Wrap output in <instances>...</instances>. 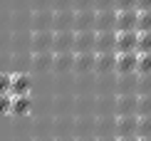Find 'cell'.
I'll return each mask as SVG.
<instances>
[{"label": "cell", "instance_id": "cell-1", "mask_svg": "<svg viewBox=\"0 0 151 141\" xmlns=\"http://www.w3.org/2000/svg\"><path fill=\"white\" fill-rule=\"evenodd\" d=\"M139 27V10H116L114 32H136Z\"/></svg>", "mask_w": 151, "mask_h": 141}, {"label": "cell", "instance_id": "cell-2", "mask_svg": "<svg viewBox=\"0 0 151 141\" xmlns=\"http://www.w3.org/2000/svg\"><path fill=\"white\" fill-rule=\"evenodd\" d=\"M136 62H139L136 52H114V74H136Z\"/></svg>", "mask_w": 151, "mask_h": 141}, {"label": "cell", "instance_id": "cell-3", "mask_svg": "<svg viewBox=\"0 0 151 141\" xmlns=\"http://www.w3.org/2000/svg\"><path fill=\"white\" fill-rule=\"evenodd\" d=\"M136 126H139V117L136 114H122V117L114 119L116 136H136Z\"/></svg>", "mask_w": 151, "mask_h": 141}, {"label": "cell", "instance_id": "cell-4", "mask_svg": "<svg viewBox=\"0 0 151 141\" xmlns=\"http://www.w3.org/2000/svg\"><path fill=\"white\" fill-rule=\"evenodd\" d=\"M136 42H139V32H116L114 35V52H136Z\"/></svg>", "mask_w": 151, "mask_h": 141}, {"label": "cell", "instance_id": "cell-5", "mask_svg": "<svg viewBox=\"0 0 151 141\" xmlns=\"http://www.w3.org/2000/svg\"><path fill=\"white\" fill-rule=\"evenodd\" d=\"M114 22H116V10H97L94 12V32H104V30L114 32Z\"/></svg>", "mask_w": 151, "mask_h": 141}, {"label": "cell", "instance_id": "cell-6", "mask_svg": "<svg viewBox=\"0 0 151 141\" xmlns=\"http://www.w3.org/2000/svg\"><path fill=\"white\" fill-rule=\"evenodd\" d=\"M114 35L111 30H104V32H94V55H106L114 52Z\"/></svg>", "mask_w": 151, "mask_h": 141}, {"label": "cell", "instance_id": "cell-7", "mask_svg": "<svg viewBox=\"0 0 151 141\" xmlns=\"http://www.w3.org/2000/svg\"><path fill=\"white\" fill-rule=\"evenodd\" d=\"M72 52H94V30H79L74 35Z\"/></svg>", "mask_w": 151, "mask_h": 141}, {"label": "cell", "instance_id": "cell-8", "mask_svg": "<svg viewBox=\"0 0 151 141\" xmlns=\"http://www.w3.org/2000/svg\"><path fill=\"white\" fill-rule=\"evenodd\" d=\"M136 104H139V97L136 94H119L116 117H122V114H136Z\"/></svg>", "mask_w": 151, "mask_h": 141}, {"label": "cell", "instance_id": "cell-9", "mask_svg": "<svg viewBox=\"0 0 151 141\" xmlns=\"http://www.w3.org/2000/svg\"><path fill=\"white\" fill-rule=\"evenodd\" d=\"M72 45H74V32H57L52 37L55 52H72Z\"/></svg>", "mask_w": 151, "mask_h": 141}, {"label": "cell", "instance_id": "cell-10", "mask_svg": "<svg viewBox=\"0 0 151 141\" xmlns=\"http://www.w3.org/2000/svg\"><path fill=\"white\" fill-rule=\"evenodd\" d=\"M30 87H32V79H30V74H12L10 94H30Z\"/></svg>", "mask_w": 151, "mask_h": 141}, {"label": "cell", "instance_id": "cell-11", "mask_svg": "<svg viewBox=\"0 0 151 141\" xmlns=\"http://www.w3.org/2000/svg\"><path fill=\"white\" fill-rule=\"evenodd\" d=\"M94 72H97V74L114 72V52H106V55H94Z\"/></svg>", "mask_w": 151, "mask_h": 141}, {"label": "cell", "instance_id": "cell-12", "mask_svg": "<svg viewBox=\"0 0 151 141\" xmlns=\"http://www.w3.org/2000/svg\"><path fill=\"white\" fill-rule=\"evenodd\" d=\"M72 67L77 72H87V69H94V52H74V62Z\"/></svg>", "mask_w": 151, "mask_h": 141}, {"label": "cell", "instance_id": "cell-13", "mask_svg": "<svg viewBox=\"0 0 151 141\" xmlns=\"http://www.w3.org/2000/svg\"><path fill=\"white\" fill-rule=\"evenodd\" d=\"M32 106V97L30 94H12V114H27Z\"/></svg>", "mask_w": 151, "mask_h": 141}, {"label": "cell", "instance_id": "cell-14", "mask_svg": "<svg viewBox=\"0 0 151 141\" xmlns=\"http://www.w3.org/2000/svg\"><path fill=\"white\" fill-rule=\"evenodd\" d=\"M74 25L77 30H94V10H82L79 15H74Z\"/></svg>", "mask_w": 151, "mask_h": 141}, {"label": "cell", "instance_id": "cell-15", "mask_svg": "<svg viewBox=\"0 0 151 141\" xmlns=\"http://www.w3.org/2000/svg\"><path fill=\"white\" fill-rule=\"evenodd\" d=\"M139 55V52H136ZM136 74H151V52L139 55V62H136Z\"/></svg>", "mask_w": 151, "mask_h": 141}, {"label": "cell", "instance_id": "cell-16", "mask_svg": "<svg viewBox=\"0 0 151 141\" xmlns=\"http://www.w3.org/2000/svg\"><path fill=\"white\" fill-rule=\"evenodd\" d=\"M136 114H139V117H146V114H151V94H139Z\"/></svg>", "mask_w": 151, "mask_h": 141}, {"label": "cell", "instance_id": "cell-17", "mask_svg": "<svg viewBox=\"0 0 151 141\" xmlns=\"http://www.w3.org/2000/svg\"><path fill=\"white\" fill-rule=\"evenodd\" d=\"M136 136H151V114H146V117H139Z\"/></svg>", "mask_w": 151, "mask_h": 141}, {"label": "cell", "instance_id": "cell-18", "mask_svg": "<svg viewBox=\"0 0 151 141\" xmlns=\"http://www.w3.org/2000/svg\"><path fill=\"white\" fill-rule=\"evenodd\" d=\"M136 52H151V32H139V42H136Z\"/></svg>", "mask_w": 151, "mask_h": 141}, {"label": "cell", "instance_id": "cell-19", "mask_svg": "<svg viewBox=\"0 0 151 141\" xmlns=\"http://www.w3.org/2000/svg\"><path fill=\"white\" fill-rule=\"evenodd\" d=\"M136 32H151V10L139 12V27H136Z\"/></svg>", "mask_w": 151, "mask_h": 141}, {"label": "cell", "instance_id": "cell-20", "mask_svg": "<svg viewBox=\"0 0 151 141\" xmlns=\"http://www.w3.org/2000/svg\"><path fill=\"white\" fill-rule=\"evenodd\" d=\"M139 84H136V94H151V74H136Z\"/></svg>", "mask_w": 151, "mask_h": 141}, {"label": "cell", "instance_id": "cell-21", "mask_svg": "<svg viewBox=\"0 0 151 141\" xmlns=\"http://www.w3.org/2000/svg\"><path fill=\"white\" fill-rule=\"evenodd\" d=\"M42 47H52L50 32H37V37H35V50H42Z\"/></svg>", "mask_w": 151, "mask_h": 141}, {"label": "cell", "instance_id": "cell-22", "mask_svg": "<svg viewBox=\"0 0 151 141\" xmlns=\"http://www.w3.org/2000/svg\"><path fill=\"white\" fill-rule=\"evenodd\" d=\"M12 109V94H0V114H10Z\"/></svg>", "mask_w": 151, "mask_h": 141}, {"label": "cell", "instance_id": "cell-23", "mask_svg": "<svg viewBox=\"0 0 151 141\" xmlns=\"http://www.w3.org/2000/svg\"><path fill=\"white\" fill-rule=\"evenodd\" d=\"M10 82H12V74L0 72V94H10Z\"/></svg>", "mask_w": 151, "mask_h": 141}, {"label": "cell", "instance_id": "cell-24", "mask_svg": "<svg viewBox=\"0 0 151 141\" xmlns=\"http://www.w3.org/2000/svg\"><path fill=\"white\" fill-rule=\"evenodd\" d=\"M136 3L139 0H114V8L116 10H136Z\"/></svg>", "mask_w": 151, "mask_h": 141}, {"label": "cell", "instance_id": "cell-25", "mask_svg": "<svg viewBox=\"0 0 151 141\" xmlns=\"http://www.w3.org/2000/svg\"><path fill=\"white\" fill-rule=\"evenodd\" d=\"M97 10H116L114 8V0H94Z\"/></svg>", "mask_w": 151, "mask_h": 141}, {"label": "cell", "instance_id": "cell-26", "mask_svg": "<svg viewBox=\"0 0 151 141\" xmlns=\"http://www.w3.org/2000/svg\"><path fill=\"white\" fill-rule=\"evenodd\" d=\"M136 10H139V12L151 10V0H139V3H136Z\"/></svg>", "mask_w": 151, "mask_h": 141}, {"label": "cell", "instance_id": "cell-27", "mask_svg": "<svg viewBox=\"0 0 151 141\" xmlns=\"http://www.w3.org/2000/svg\"><path fill=\"white\" fill-rule=\"evenodd\" d=\"M116 141H139V136H116Z\"/></svg>", "mask_w": 151, "mask_h": 141}, {"label": "cell", "instance_id": "cell-28", "mask_svg": "<svg viewBox=\"0 0 151 141\" xmlns=\"http://www.w3.org/2000/svg\"><path fill=\"white\" fill-rule=\"evenodd\" d=\"M139 141H151V136H139Z\"/></svg>", "mask_w": 151, "mask_h": 141}, {"label": "cell", "instance_id": "cell-29", "mask_svg": "<svg viewBox=\"0 0 151 141\" xmlns=\"http://www.w3.org/2000/svg\"><path fill=\"white\" fill-rule=\"evenodd\" d=\"M97 141H116V139H97Z\"/></svg>", "mask_w": 151, "mask_h": 141}]
</instances>
